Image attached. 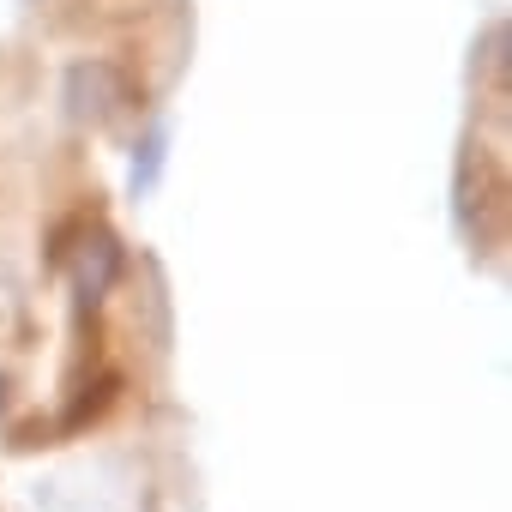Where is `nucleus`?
Here are the masks:
<instances>
[{"mask_svg": "<svg viewBox=\"0 0 512 512\" xmlns=\"http://www.w3.org/2000/svg\"><path fill=\"white\" fill-rule=\"evenodd\" d=\"M61 103H67L73 121L103 127V121H115V115L133 103V91H127V73H121L115 61H79V67H67Z\"/></svg>", "mask_w": 512, "mask_h": 512, "instance_id": "obj_1", "label": "nucleus"}, {"mask_svg": "<svg viewBox=\"0 0 512 512\" xmlns=\"http://www.w3.org/2000/svg\"><path fill=\"white\" fill-rule=\"evenodd\" d=\"M67 272H73V296H79V308H97V302L115 290V278H121V241H115L103 223L85 229L79 247H67Z\"/></svg>", "mask_w": 512, "mask_h": 512, "instance_id": "obj_2", "label": "nucleus"}, {"mask_svg": "<svg viewBox=\"0 0 512 512\" xmlns=\"http://www.w3.org/2000/svg\"><path fill=\"white\" fill-rule=\"evenodd\" d=\"M163 151H169V127H151L145 145L133 151V199H145V193L157 187V175H163Z\"/></svg>", "mask_w": 512, "mask_h": 512, "instance_id": "obj_3", "label": "nucleus"}]
</instances>
